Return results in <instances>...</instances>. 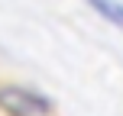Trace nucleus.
Returning a JSON list of instances; mask_svg holds the SVG:
<instances>
[{
    "label": "nucleus",
    "mask_w": 123,
    "mask_h": 116,
    "mask_svg": "<svg viewBox=\"0 0 123 116\" xmlns=\"http://www.w3.org/2000/svg\"><path fill=\"white\" fill-rule=\"evenodd\" d=\"M100 19H107L110 26H117L123 32V0H84Z\"/></svg>",
    "instance_id": "2"
},
{
    "label": "nucleus",
    "mask_w": 123,
    "mask_h": 116,
    "mask_svg": "<svg viewBox=\"0 0 123 116\" xmlns=\"http://www.w3.org/2000/svg\"><path fill=\"white\" fill-rule=\"evenodd\" d=\"M0 113L3 116H55L52 97L26 84H0Z\"/></svg>",
    "instance_id": "1"
}]
</instances>
